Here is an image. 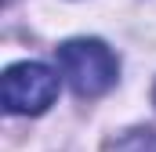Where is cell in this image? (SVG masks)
Returning <instances> with one entry per match:
<instances>
[{"label":"cell","mask_w":156,"mask_h":152,"mask_svg":"<svg viewBox=\"0 0 156 152\" xmlns=\"http://www.w3.org/2000/svg\"><path fill=\"white\" fill-rule=\"evenodd\" d=\"M58 69L80 98H98L116 83L120 62L102 40L80 36V40H66L58 47Z\"/></svg>","instance_id":"cell-1"},{"label":"cell","mask_w":156,"mask_h":152,"mask_svg":"<svg viewBox=\"0 0 156 152\" xmlns=\"http://www.w3.org/2000/svg\"><path fill=\"white\" fill-rule=\"evenodd\" d=\"M58 98V73L40 62H18L4 73V109L15 116H37Z\"/></svg>","instance_id":"cell-2"},{"label":"cell","mask_w":156,"mask_h":152,"mask_svg":"<svg viewBox=\"0 0 156 152\" xmlns=\"http://www.w3.org/2000/svg\"><path fill=\"white\" fill-rule=\"evenodd\" d=\"M153 102H156V91H153Z\"/></svg>","instance_id":"cell-3"}]
</instances>
